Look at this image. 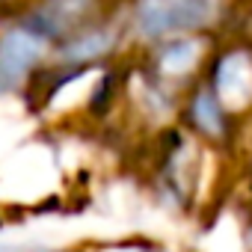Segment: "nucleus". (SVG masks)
Returning a JSON list of instances; mask_svg holds the SVG:
<instances>
[{
  "mask_svg": "<svg viewBox=\"0 0 252 252\" xmlns=\"http://www.w3.org/2000/svg\"><path fill=\"white\" fill-rule=\"evenodd\" d=\"M131 18L143 39L166 42L208 27L214 18V0H137Z\"/></svg>",
  "mask_w": 252,
  "mask_h": 252,
  "instance_id": "obj_1",
  "label": "nucleus"
},
{
  "mask_svg": "<svg viewBox=\"0 0 252 252\" xmlns=\"http://www.w3.org/2000/svg\"><path fill=\"white\" fill-rule=\"evenodd\" d=\"M214 98L222 104V110L234 119L240 113L252 110V48L237 42L231 48H222L211 60V74L205 83Z\"/></svg>",
  "mask_w": 252,
  "mask_h": 252,
  "instance_id": "obj_2",
  "label": "nucleus"
},
{
  "mask_svg": "<svg viewBox=\"0 0 252 252\" xmlns=\"http://www.w3.org/2000/svg\"><path fill=\"white\" fill-rule=\"evenodd\" d=\"M48 51L51 45L21 21L0 33V92L24 89L33 80V74L42 68Z\"/></svg>",
  "mask_w": 252,
  "mask_h": 252,
  "instance_id": "obj_3",
  "label": "nucleus"
},
{
  "mask_svg": "<svg viewBox=\"0 0 252 252\" xmlns=\"http://www.w3.org/2000/svg\"><path fill=\"white\" fill-rule=\"evenodd\" d=\"M98 0H36L21 18L24 27H30L36 36H42L51 48L74 36L77 30L95 24Z\"/></svg>",
  "mask_w": 252,
  "mask_h": 252,
  "instance_id": "obj_4",
  "label": "nucleus"
},
{
  "mask_svg": "<svg viewBox=\"0 0 252 252\" xmlns=\"http://www.w3.org/2000/svg\"><path fill=\"white\" fill-rule=\"evenodd\" d=\"M119 42V30L110 24H89L83 30H77L74 36H68L65 42L54 45V65H68V68H89L101 60H107L116 51Z\"/></svg>",
  "mask_w": 252,
  "mask_h": 252,
  "instance_id": "obj_5",
  "label": "nucleus"
},
{
  "mask_svg": "<svg viewBox=\"0 0 252 252\" xmlns=\"http://www.w3.org/2000/svg\"><path fill=\"white\" fill-rule=\"evenodd\" d=\"M205 57V42L199 36H175L160 42L155 60H152V80L158 86H169L178 80H187L196 68V63Z\"/></svg>",
  "mask_w": 252,
  "mask_h": 252,
  "instance_id": "obj_6",
  "label": "nucleus"
},
{
  "mask_svg": "<svg viewBox=\"0 0 252 252\" xmlns=\"http://www.w3.org/2000/svg\"><path fill=\"white\" fill-rule=\"evenodd\" d=\"M184 116L190 122V128L196 134H202L205 140L222 143V140L231 137V116L222 110V104L214 98V92L205 83L190 92L187 107H184Z\"/></svg>",
  "mask_w": 252,
  "mask_h": 252,
  "instance_id": "obj_7",
  "label": "nucleus"
},
{
  "mask_svg": "<svg viewBox=\"0 0 252 252\" xmlns=\"http://www.w3.org/2000/svg\"><path fill=\"white\" fill-rule=\"evenodd\" d=\"M249 237H252V220H249Z\"/></svg>",
  "mask_w": 252,
  "mask_h": 252,
  "instance_id": "obj_8",
  "label": "nucleus"
},
{
  "mask_svg": "<svg viewBox=\"0 0 252 252\" xmlns=\"http://www.w3.org/2000/svg\"><path fill=\"white\" fill-rule=\"evenodd\" d=\"M33 252H51V249H33Z\"/></svg>",
  "mask_w": 252,
  "mask_h": 252,
  "instance_id": "obj_9",
  "label": "nucleus"
}]
</instances>
